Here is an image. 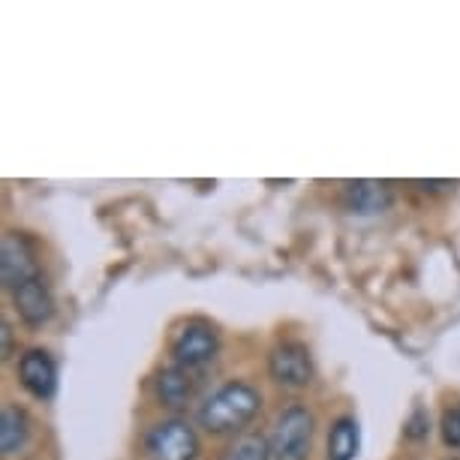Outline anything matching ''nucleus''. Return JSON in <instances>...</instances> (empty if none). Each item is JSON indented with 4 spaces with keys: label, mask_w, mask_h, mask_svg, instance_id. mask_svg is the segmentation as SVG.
Masks as SVG:
<instances>
[{
    "label": "nucleus",
    "mask_w": 460,
    "mask_h": 460,
    "mask_svg": "<svg viewBox=\"0 0 460 460\" xmlns=\"http://www.w3.org/2000/svg\"><path fill=\"white\" fill-rule=\"evenodd\" d=\"M259 406H262V397H259L256 388L244 385V382H229L202 403L199 421L211 433L241 430L259 412Z\"/></svg>",
    "instance_id": "obj_1"
},
{
    "label": "nucleus",
    "mask_w": 460,
    "mask_h": 460,
    "mask_svg": "<svg viewBox=\"0 0 460 460\" xmlns=\"http://www.w3.org/2000/svg\"><path fill=\"white\" fill-rule=\"evenodd\" d=\"M310 437H314V415L301 406H289L277 415L268 448L274 460H307Z\"/></svg>",
    "instance_id": "obj_2"
},
{
    "label": "nucleus",
    "mask_w": 460,
    "mask_h": 460,
    "mask_svg": "<svg viewBox=\"0 0 460 460\" xmlns=\"http://www.w3.org/2000/svg\"><path fill=\"white\" fill-rule=\"evenodd\" d=\"M147 457L151 460H196L199 439L187 421H163L147 433Z\"/></svg>",
    "instance_id": "obj_3"
},
{
    "label": "nucleus",
    "mask_w": 460,
    "mask_h": 460,
    "mask_svg": "<svg viewBox=\"0 0 460 460\" xmlns=\"http://www.w3.org/2000/svg\"><path fill=\"white\" fill-rule=\"evenodd\" d=\"M217 355V334L211 325L205 323H187L172 341V358L175 367L199 370L205 364H211Z\"/></svg>",
    "instance_id": "obj_4"
},
{
    "label": "nucleus",
    "mask_w": 460,
    "mask_h": 460,
    "mask_svg": "<svg viewBox=\"0 0 460 460\" xmlns=\"http://www.w3.org/2000/svg\"><path fill=\"white\" fill-rule=\"evenodd\" d=\"M268 370H271L274 382H280L286 388H304L314 379L310 352L295 341H283L274 346L271 355H268Z\"/></svg>",
    "instance_id": "obj_5"
},
{
    "label": "nucleus",
    "mask_w": 460,
    "mask_h": 460,
    "mask_svg": "<svg viewBox=\"0 0 460 460\" xmlns=\"http://www.w3.org/2000/svg\"><path fill=\"white\" fill-rule=\"evenodd\" d=\"M0 274H4V286L10 292L40 277L37 256H33V247L28 244L24 235H15V232H6L4 235V247H0Z\"/></svg>",
    "instance_id": "obj_6"
},
{
    "label": "nucleus",
    "mask_w": 460,
    "mask_h": 460,
    "mask_svg": "<svg viewBox=\"0 0 460 460\" xmlns=\"http://www.w3.org/2000/svg\"><path fill=\"white\" fill-rule=\"evenodd\" d=\"M19 376H22V385L28 388L37 401H49L58 388V367H55V361H51V355L42 349H31L22 355Z\"/></svg>",
    "instance_id": "obj_7"
},
{
    "label": "nucleus",
    "mask_w": 460,
    "mask_h": 460,
    "mask_svg": "<svg viewBox=\"0 0 460 460\" xmlns=\"http://www.w3.org/2000/svg\"><path fill=\"white\" fill-rule=\"evenodd\" d=\"M13 301H15V310H19V316L28 325L49 323L51 314H55V301H51V292H49V286L42 283V277L19 286V289L13 292Z\"/></svg>",
    "instance_id": "obj_8"
},
{
    "label": "nucleus",
    "mask_w": 460,
    "mask_h": 460,
    "mask_svg": "<svg viewBox=\"0 0 460 460\" xmlns=\"http://www.w3.org/2000/svg\"><path fill=\"white\" fill-rule=\"evenodd\" d=\"M343 202L352 214H379L392 205V187L385 181H349Z\"/></svg>",
    "instance_id": "obj_9"
},
{
    "label": "nucleus",
    "mask_w": 460,
    "mask_h": 460,
    "mask_svg": "<svg viewBox=\"0 0 460 460\" xmlns=\"http://www.w3.org/2000/svg\"><path fill=\"white\" fill-rule=\"evenodd\" d=\"M190 373L193 370H184V367H169L160 373L157 397L163 406H172V410L187 406V401L193 397V376H190Z\"/></svg>",
    "instance_id": "obj_10"
},
{
    "label": "nucleus",
    "mask_w": 460,
    "mask_h": 460,
    "mask_svg": "<svg viewBox=\"0 0 460 460\" xmlns=\"http://www.w3.org/2000/svg\"><path fill=\"white\" fill-rule=\"evenodd\" d=\"M28 442V415L19 406H4L0 412V448L4 455H15Z\"/></svg>",
    "instance_id": "obj_11"
},
{
    "label": "nucleus",
    "mask_w": 460,
    "mask_h": 460,
    "mask_svg": "<svg viewBox=\"0 0 460 460\" xmlns=\"http://www.w3.org/2000/svg\"><path fill=\"white\" fill-rule=\"evenodd\" d=\"M358 455V424L341 419L328 433V460H352Z\"/></svg>",
    "instance_id": "obj_12"
},
{
    "label": "nucleus",
    "mask_w": 460,
    "mask_h": 460,
    "mask_svg": "<svg viewBox=\"0 0 460 460\" xmlns=\"http://www.w3.org/2000/svg\"><path fill=\"white\" fill-rule=\"evenodd\" d=\"M271 448L262 437H241L235 439V446L226 451V460H268Z\"/></svg>",
    "instance_id": "obj_13"
},
{
    "label": "nucleus",
    "mask_w": 460,
    "mask_h": 460,
    "mask_svg": "<svg viewBox=\"0 0 460 460\" xmlns=\"http://www.w3.org/2000/svg\"><path fill=\"white\" fill-rule=\"evenodd\" d=\"M442 439L448 442L451 448H460V403L446 410L442 415Z\"/></svg>",
    "instance_id": "obj_14"
},
{
    "label": "nucleus",
    "mask_w": 460,
    "mask_h": 460,
    "mask_svg": "<svg viewBox=\"0 0 460 460\" xmlns=\"http://www.w3.org/2000/svg\"><path fill=\"white\" fill-rule=\"evenodd\" d=\"M424 428H428V415L424 412H415V419L410 421V437H424Z\"/></svg>",
    "instance_id": "obj_15"
},
{
    "label": "nucleus",
    "mask_w": 460,
    "mask_h": 460,
    "mask_svg": "<svg viewBox=\"0 0 460 460\" xmlns=\"http://www.w3.org/2000/svg\"><path fill=\"white\" fill-rule=\"evenodd\" d=\"M10 352H13V332H10V325L4 323V358H10Z\"/></svg>",
    "instance_id": "obj_16"
}]
</instances>
